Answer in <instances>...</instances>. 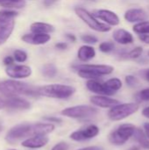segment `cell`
I'll return each instance as SVG.
<instances>
[{
	"instance_id": "1",
	"label": "cell",
	"mask_w": 149,
	"mask_h": 150,
	"mask_svg": "<svg viewBox=\"0 0 149 150\" xmlns=\"http://www.w3.org/2000/svg\"><path fill=\"white\" fill-rule=\"evenodd\" d=\"M0 93L7 98L18 95L39 96L38 88L16 80H4L0 82Z\"/></svg>"
},
{
	"instance_id": "2",
	"label": "cell",
	"mask_w": 149,
	"mask_h": 150,
	"mask_svg": "<svg viewBox=\"0 0 149 150\" xmlns=\"http://www.w3.org/2000/svg\"><path fill=\"white\" fill-rule=\"evenodd\" d=\"M77 75L87 80L99 79L103 76H107L114 71V68L106 64H79L74 66Z\"/></svg>"
},
{
	"instance_id": "3",
	"label": "cell",
	"mask_w": 149,
	"mask_h": 150,
	"mask_svg": "<svg viewBox=\"0 0 149 150\" xmlns=\"http://www.w3.org/2000/svg\"><path fill=\"white\" fill-rule=\"evenodd\" d=\"M76 93V88L71 85L53 83L38 87V95L56 99H67Z\"/></svg>"
},
{
	"instance_id": "4",
	"label": "cell",
	"mask_w": 149,
	"mask_h": 150,
	"mask_svg": "<svg viewBox=\"0 0 149 150\" xmlns=\"http://www.w3.org/2000/svg\"><path fill=\"white\" fill-rule=\"evenodd\" d=\"M75 12L80 19H82L90 29L96 32L107 33L112 29L110 25H108L104 22L99 21L98 18L94 14H92L91 12H90L89 11H87L83 7H79V6L76 7Z\"/></svg>"
},
{
	"instance_id": "5",
	"label": "cell",
	"mask_w": 149,
	"mask_h": 150,
	"mask_svg": "<svg viewBox=\"0 0 149 150\" xmlns=\"http://www.w3.org/2000/svg\"><path fill=\"white\" fill-rule=\"evenodd\" d=\"M136 127L133 124L126 123L120 125L114 131L111 132L108 136V141L111 144L115 146H122L127 142L135 133Z\"/></svg>"
},
{
	"instance_id": "6",
	"label": "cell",
	"mask_w": 149,
	"mask_h": 150,
	"mask_svg": "<svg viewBox=\"0 0 149 150\" xmlns=\"http://www.w3.org/2000/svg\"><path fill=\"white\" fill-rule=\"evenodd\" d=\"M98 110L91 105H79L70 107H67L61 112L62 116L76 119V120H85L96 116Z\"/></svg>"
},
{
	"instance_id": "7",
	"label": "cell",
	"mask_w": 149,
	"mask_h": 150,
	"mask_svg": "<svg viewBox=\"0 0 149 150\" xmlns=\"http://www.w3.org/2000/svg\"><path fill=\"white\" fill-rule=\"evenodd\" d=\"M139 108V104L134 102L118 104L115 106L110 108L107 115L108 118L112 121H120L137 112Z\"/></svg>"
},
{
	"instance_id": "8",
	"label": "cell",
	"mask_w": 149,
	"mask_h": 150,
	"mask_svg": "<svg viewBox=\"0 0 149 150\" xmlns=\"http://www.w3.org/2000/svg\"><path fill=\"white\" fill-rule=\"evenodd\" d=\"M29 136H32V124L21 123L14 126L7 132L5 141L10 144H14L18 141Z\"/></svg>"
},
{
	"instance_id": "9",
	"label": "cell",
	"mask_w": 149,
	"mask_h": 150,
	"mask_svg": "<svg viewBox=\"0 0 149 150\" xmlns=\"http://www.w3.org/2000/svg\"><path fill=\"white\" fill-rule=\"evenodd\" d=\"M100 133L99 127L96 125H89L84 128L76 130L70 134V139L75 142H84L97 137Z\"/></svg>"
},
{
	"instance_id": "10",
	"label": "cell",
	"mask_w": 149,
	"mask_h": 150,
	"mask_svg": "<svg viewBox=\"0 0 149 150\" xmlns=\"http://www.w3.org/2000/svg\"><path fill=\"white\" fill-rule=\"evenodd\" d=\"M15 26L14 18L0 15V46L4 44L11 35Z\"/></svg>"
},
{
	"instance_id": "11",
	"label": "cell",
	"mask_w": 149,
	"mask_h": 150,
	"mask_svg": "<svg viewBox=\"0 0 149 150\" xmlns=\"http://www.w3.org/2000/svg\"><path fill=\"white\" fill-rule=\"evenodd\" d=\"M5 72L8 76L13 79H23L29 77L32 75V69L27 65H16L12 64L7 66Z\"/></svg>"
},
{
	"instance_id": "12",
	"label": "cell",
	"mask_w": 149,
	"mask_h": 150,
	"mask_svg": "<svg viewBox=\"0 0 149 150\" xmlns=\"http://www.w3.org/2000/svg\"><path fill=\"white\" fill-rule=\"evenodd\" d=\"M93 14L98 19L104 21V23L107 24L110 26H116V25H119L120 23V19L118 14L111 10L99 9V10L95 11Z\"/></svg>"
},
{
	"instance_id": "13",
	"label": "cell",
	"mask_w": 149,
	"mask_h": 150,
	"mask_svg": "<svg viewBox=\"0 0 149 150\" xmlns=\"http://www.w3.org/2000/svg\"><path fill=\"white\" fill-rule=\"evenodd\" d=\"M124 18L129 23H140L148 19V14L141 8H131L126 11Z\"/></svg>"
},
{
	"instance_id": "14",
	"label": "cell",
	"mask_w": 149,
	"mask_h": 150,
	"mask_svg": "<svg viewBox=\"0 0 149 150\" xmlns=\"http://www.w3.org/2000/svg\"><path fill=\"white\" fill-rule=\"evenodd\" d=\"M4 105H5V107L8 109L19 110V111L28 110L31 107V104L29 101H27L22 98H19L18 96L8 97L4 100Z\"/></svg>"
},
{
	"instance_id": "15",
	"label": "cell",
	"mask_w": 149,
	"mask_h": 150,
	"mask_svg": "<svg viewBox=\"0 0 149 150\" xmlns=\"http://www.w3.org/2000/svg\"><path fill=\"white\" fill-rule=\"evenodd\" d=\"M90 103L100 108H112L115 106L116 105L119 104V100L110 98L109 96H105V95H95L90 97Z\"/></svg>"
},
{
	"instance_id": "16",
	"label": "cell",
	"mask_w": 149,
	"mask_h": 150,
	"mask_svg": "<svg viewBox=\"0 0 149 150\" xmlns=\"http://www.w3.org/2000/svg\"><path fill=\"white\" fill-rule=\"evenodd\" d=\"M21 40L27 44L38 46V45H44L47 43L51 40V36L50 34L31 33L24 34L21 37Z\"/></svg>"
},
{
	"instance_id": "17",
	"label": "cell",
	"mask_w": 149,
	"mask_h": 150,
	"mask_svg": "<svg viewBox=\"0 0 149 150\" xmlns=\"http://www.w3.org/2000/svg\"><path fill=\"white\" fill-rule=\"evenodd\" d=\"M49 142V138L47 135H36L32 136L24 142H22V146L27 149H41L45 147Z\"/></svg>"
},
{
	"instance_id": "18",
	"label": "cell",
	"mask_w": 149,
	"mask_h": 150,
	"mask_svg": "<svg viewBox=\"0 0 149 150\" xmlns=\"http://www.w3.org/2000/svg\"><path fill=\"white\" fill-rule=\"evenodd\" d=\"M112 38L120 45H129L134 41L133 35L130 32L123 28L115 30L112 33Z\"/></svg>"
},
{
	"instance_id": "19",
	"label": "cell",
	"mask_w": 149,
	"mask_h": 150,
	"mask_svg": "<svg viewBox=\"0 0 149 150\" xmlns=\"http://www.w3.org/2000/svg\"><path fill=\"white\" fill-rule=\"evenodd\" d=\"M55 127L53 123H34L32 124V136L47 135L54 130Z\"/></svg>"
},
{
	"instance_id": "20",
	"label": "cell",
	"mask_w": 149,
	"mask_h": 150,
	"mask_svg": "<svg viewBox=\"0 0 149 150\" xmlns=\"http://www.w3.org/2000/svg\"><path fill=\"white\" fill-rule=\"evenodd\" d=\"M96 56V50L90 45H83L77 51V58L83 62L92 60Z\"/></svg>"
},
{
	"instance_id": "21",
	"label": "cell",
	"mask_w": 149,
	"mask_h": 150,
	"mask_svg": "<svg viewBox=\"0 0 149 150\" xmlns=\"http://www.w3.org/2000/svg\"><path fill=\"white\" fill-rule=\"evenodd\" d=\"M86 87L87 89L97 94V95H105L108 96L106 89L105 87V84L103 82L99 81V79H92V80H87L86 82Z\"/></svg>"
},
{
	"instance_id": "22",
	"label": "cell",
	"mask_w": 149,
	"mask_h": 150,
	"mask_svg": "<svg viewBox=\"0 0 149 150\" xmlns=\"http://www.w3.org/2000/svg\"><path fill=\"white\" fill-rule=\"evenodd\" d=\"M30 30L32 33H35L50 34L51 33L54 32V26L45 22H34L30 25Z\"/></svg>"
},
{
	"instance_id": "23",
	"label": "cell",
	"mask_w": 149,
	"mask_h": 150,
	"mask_svg": "<svg viewBox=\"0 0 149 150\" xmlns=\"http://www.w3.org/2000/svg\"><path fill=\"white\" fill-rule=\"evenodd\" d=\"M108 96H112L122 88V81L118 77H112L104 82Z\"/></svg>"
},
{
	"instance_id": "24",
	"label": "cell",
	"mask_w": 149,
	"mask_h": 150,
	"mask_svg": "<svg viewBox=\"0 0 149 150\" xmlns=\"http://www.w3.org/2000/svg\"><path fill=\"white\" fill-rule=\"evenodd\" d=\"M133 138L135 142L144 149L149 150V139L146 135L144 130L140 128H136L135 133L133 134Z\"/></svg>"
},
{
	"instance_id": "25",
	"label": "cell",
	"mask_w": 149,
	"mask_h": 150,
	"mask_svg": "<svg viewBox=\"0 0 149 150\" xmlns=\"http://www.w3.org/2000/svg\"><path fill=\"white\" fill-rule=\"evenodd\" d=\"M0 5L10 10L22 9L25 6V0H2Z\"/></svg>"
},
{
	"instance_id": "26",
	"label": "cell",
	"mask_w": 149,
	"mask_h": 150,
	"mask_svg": "<svg viewBox=\"0 0 149 150\" xmlns=\"http://www.w3.org/2000/svg\"><path fill=\"white\" fill-rule=\"evenodd\" d=\"M133 30L137 34H149V20H145L137 24H134Z\"/></svg>"
},
{
	"instance_id": "27",
	"label": "cell",
	"mask_w": 149,
	"mask_h": 150,
	"mask_svg": "<svg viewBox=\"0 0 149 150\" xmlns=\"http://www.w3.org/2000/svg\"><path fill=\"white\" fill-rule=\"evenodd\" d=\"M41 72H42V75L46 77H49V78H52V77H54L56 75H57V68L54 64H52V63H47L46 65L43 66L42 69H41Z\"/></svg>"
},
{
	"instance_id": "28",
	"label": "cell",
	"mask_w": 149,
	"mask_h": 150,
	"mask_svg": "<svg viewBox=\"0 0 149 150\" xmlns=\"http://www.w3.org/2000/svg\"><path fill=\"white\" fill-rule=\"evenodd\" d=\"M13 57H14L15 62L22 63L27 60V54L21 49H16L13 52Z\"/></svg>"
},
{
	"instance_id": "29",
	"label": "cell",
	"mask_w": 149,
	"mask_h": 150,
	"mask_svg": "<svg viewBox=\"0 0 149 150\" xmlns=\"http://www.w3.org/2000/svg\"><path fill=\"white\" fill-rule=\"evenodd\" d=\"M114 48L115 45L112 41H103L99 44V50L103 53H111Z\"/></svg>"
},
{
	"instance_id": "30",
	"label": "cell",
	"mask_w": 149,
	"mask_h": 150,
	"mask_svg": "<svg viewBox=\"0 0 149 150\" xmlns=\"http://www.w3.org/2000/svg\"><path fill=\"white\" fill-rule=\"evenodd\" d=\"M142 53H143V48L141 47H136L133 48L126 55L130 59H138L139 57H141Z\"/></svg>"
},
{
	"instance_id": "31",
	"label": "cell",
	"mask_w": 149,
	"mask_h": 150,
	"mask_svg": "<svg viewBox=\"0 0 149 150\" xmlns=\"http://www.w3.org/2000/svg\"><path fill=\"white\" fill-rule=\"evenodd\" d=\"M81 40L83 42L86 43L87 45H92V44H96L97 42H98V39L91 34H83L81 36Z\"/></svg>"
},
{
	"instance_id": "32",
	"label": "cell",
	"mask_w": 149,
	"mask_h": 150,
	"mask_svg": "<svg viewBox=\"0 0 149 150\" xmlns=\"http://www.w3.org/2000/svg\"><path fill=\"white\" fill-rule=\"evenodd\" d=\"M125 80H126V84H127L129 87H135V86L138 85V83H139V80H138L134 76H132V75L126 76V78H125Z\"/></svg>"
},
{
	"instance_id": "33",
	"label": "cell",
	"mask_w": 149,
	"mask_h": 150,
	"mask_svg": "<svg viewBox=\"0 0 149 150\" xmlns=\"http://www.w3.org/2000/svg\"><path fill=\"white\" fill-rule=\"evenodd\" d=\"M18 12L13 11V10H10V9H6V10H3L0 11V15L1 16H4V17H9V18H15L18 16Z\"/></svg>"
},
{
	"instance_id": "34",
	"label": "cell",
	"mask_w": 149,
	"mask_h": 150,
	"mask_svg": "<svg viewBox=\"0 0 149 150\" xmlns=\"http://www.w3.org/2000/svg\"><path fill=\"white\" fill-rule=\"evenodd\" d=\"M138 97L142 101H149V88H146V89L141 90L139 92Z\"/></svg>"
},
{
	"instance_id": "35",
	"label": "cell",
	"mask_w": 149,
	"mask_h": 150,
	"mask_svg": "<svg viewBox=\"0 0 149 150\" xmlns=\"http://www.w3.org/2000/svg\"><path fill=\"white\" fill-rule=\"evenodd\" d=\"M68 149H69V145L67 142H61L55 144L51 150H68Z\"/></svg>"
},
{
	"instance_id": "36",
	"label": "cell",
	"mask_w": 149,
	"mask_h": 150,
	"mask_svg": "<svg viewBox=\"0 0 149 150\" xmlns=\"http://www.w3.org/2000/svg\"><path fill=\"white\" fill-rule=\"evenodd\" d=\"M43 120L49 123H61L62 121V120L61 118L54 117V116H47V117H44Z\"/></svg>"
},
{
	"instance_id": "37",
	"label": "cell",
	"mask_w": 149,
	"mask_h": 150,
	"mask_svg": "<svg viewBox=\"0 0 149 150\" xmlns=\"http://www.w3.org/2000/svg\"><path fill=\"white\" fill-rule=\"evenodd\" d=\"M14 61H15V60H14L13 55H12V56L8 55V56H6V57L4 59V63L6 66H11V65H12V64H13Z\"/></svg>"
},
{
	"instance_id": "38",
	"label": "cell",
	"mask_w": 149,
	"mask_h": 150,
	"mask_svg": "<svg viewBox=\"0 0 149 150\" xmlns=\"http://www.w3.org/2000/svg\"><path fill=\"white\" fill-rule=\"evenodd\" d=\"M55 47L59 50H65L68 48V44L66 42H58L55 44Z\"/></svg>"
},
{
	"instance_id": "39",
	"label": "cell",
	"mask_w": 149,
	"mask_h": 150,
	"mask_svg": "<svg viewBox=\"0 0 149 150\" xmlns=\"http://www.w3.org/2000/svg\"><path fill=\"white\" fill-rule=\"evenodd\" d=\"M76 150H104L102 147L99 146H89V147H84L82 149H78Z\"/></svg>"
},
{
	"instance_id": "40",
	"label": "cell",
	"mask_w": 149,
	"mask_h": 150,
	"mask_svg": "<svg viewBox=\"0 0 149 150\" xmlns=\"http://www.w3.org/2000/svg\"><path fill=\"white\" fill-rule=\"evenodd\" d=\"M139 39L142 42H144L146 44H149V34H140Z\"/></svg>"
},
{
	"instance_id": "41",
	"label": "cell",
	"mask_w": 149,
	"mask_h": 150,
	"mask_svg": "<svg viewBox=\"0 0 149 150\" xmlns=\"http://www.w3.org/2000/svg\"><path fill=\"white\" fill-rule=\"evenodd\" d=\"M58 0H43V4L46 7H50L52 5H54Z\"/></svg>"
},
{
	"instance_id": "42",
	"label": "cell",
	"mask_w": 149,
	"mask_h": 150,
	"mask_svg": "<svg viewBox=\"0 0 149 150\" xmlns=\"http://www.w3.org/2000/svg\"><path fill=\"white\" fill-rule=\"evenodd\" d=\"M143 127H144V132H145L146 135L148 136V138L149 139V123L148 122L145 123V124H144V126H143Z\"/></svg>"
},
{
	"instance_id": "43",
	"label": "cell",
	"mask_w": 149,
	"mask_h": 150,
	"mask_svg": "<svg viewBox=\"0 0 149 150\" xmlns=\"http://www.w3.org/2000/svg\"><path fill=\"white\" fill-rule=\"evenodd\" d=\"M142 115H143L144 117H146V118L149 119V106L146 107V108H144V109L142 110Z\"/></svg>"
},
{
	"instance_id": "44",
	"label": "cell",
	"mask_w": 149,
	"mask_h": 150,
	"mask_svg": "<svg viewBox=\"0 0 149 150\" xmlns=\"http://www.w3.org/2000/svg\"><path fill=\"white\" fill-rule=\"evenodd\" d=\"M67 38H68L69 40H71V42H76V35H74V34L68 33V34H67Z\"/></svg>"
},
{
	"instance_id": "45",
	"label": "cell",
	"mask_w": 149,
	"mask_h": 150,
	"mask_svg": "<svg viewBox=\"0 0 149 150\" xmlns=\"http://www.w3.org/2000/svg\"><path fill=\"white\" fill-rule=\"evenodd\" d=\"M143 76H144V78L149 83V69H145V71H144V73H143Z\"/></svg>"
},
{
	"instance_id": "46",
	"label": "cell",
	"mask_w": 149,
	"mask_h": 150,
	"mask_svg": "<svg viewBox=\"0 0 149 150\" xmlns=\"http://www.w3.org/2000/svg\"><path fill=\"white\" fill-rule=\"evenodd\" d=\"M4 107H5V105H4V100L0 98V110L3 109Z\"/></svg>"
},
{
	"instance_id": "47",
	"label": "cell",
	"mask_w": 149,
	"mask_h": 150,
	"mask_svg": "<svg viewBox=\"0 0 149 150\" xmlns=\"http://www.w3.org/2000/svg\"><path fill=\"white\" fill-rule=\"evenodd\" d=\"M2 129H3V128H2V126L0 125V133H1V131H2Z\"/></svg>"
},
{
	"instance_id": "48",
	"label": "cell",
	"mask_w": 149,
	"mask_h": 150,
	"mask_svg": "<svg viewBox=\"0 0 149 150\" xmlns=\"http://www.w3.org/2000/svg\"><path fill=\"white\" fill-rule=\"evenodd\" d=\"M11 150H15V149H11Z\"/></svg>"
},
{
	"instance_id": "49",
	"label": "cell",
	"mask_w": 149,
	"mask_h": 150,
	"mask_svg": "<svg viewBox=\"0 0 149 150\" xmlns=\"http://www.w3.org/2000/svg\"><path fill=\"white\" fill-rule=\"evenodd\" d=\"M148 56H149V52H148Z\"/></svg>"
},
{
	"instance_id": "50",
	"label": "cell",
	"mask_w": 149,
	"mask_h": 150,
	"mask_svg": "<svg viewBox=\"0 0 149 150\" xmlns=\"http://www.w3.org/2000/svg\"><path fill=\"white\" fill-rule=\"evenodd\" d=\"M1 1H2V0H0V2H1Z\"/></svg>"
}]
</instances>
